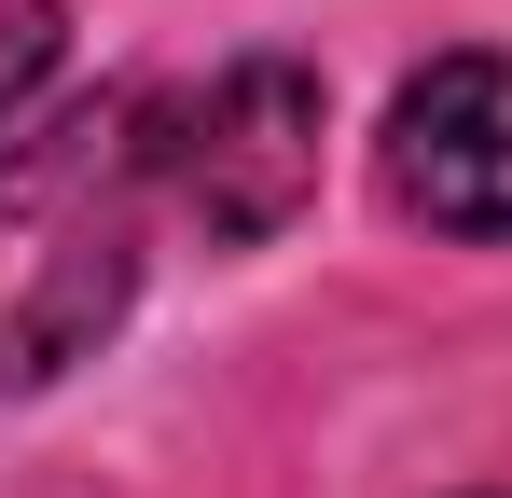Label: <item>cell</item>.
<instances>
[{
	"mask_svg": "<svg viewBox=\"0 0 512 498\" xmlns=\"http://www.w3.org/2000/svg\"><path fill=\"white\" fill-rule=\"evenodd\" d=\"M388 208L429 236H512V56H443L402 83Z\"/></svg>",
	"mask_w": 512,
	"mask_h": 498,
	"instance_id": "3",
	"label": "cell"
},
{
	"mask_svg": "<svg viewBox=\"0 0 512 498\" xmlns=\"http://www.w3.org/2000/svg\"><path fill=\"white\" fill-rule=\"evenodd\" d=\"M56 42H70V28H56V0H0V125H14V111L42 97Z\"/></svg>",
	"mask_w": 512,
	"mask_h": 498,
	"instance_id": "4",
	"label": "cell"
},
{
	"mask_svg": "<svg viewBox=\"0 0 512 498\" xmlns=\"http://www.w3.org/2000/svg\"><path fill=\"white\" fill-rule=\"evenodd\" d=\"M139 208H153L139 97L70 111L56 139L0 153V388H42V374L97 360V332L139 291Z\"/></svg>",
	"mask_w": 512,
	"mask_h": 498,
	"instance_id": "1",
	"label": "cell"
},
{
	"mask_svg": "<svg viewBox=\"0 0 512 498\" xmlns=\"http://www.w3.org/2000/svg\"><path fill=\"white\" fill-rule=\"evenodd\" d=\"M139 139H153V194L167 208H194L222 249H250L319 194V70L236 56L194 97H139Z\"/></svg>",
	"mask_w": 512,
	"mask_h": 498,
	"instance_id": "2",
	"label": "cell"
}]
</instances>
